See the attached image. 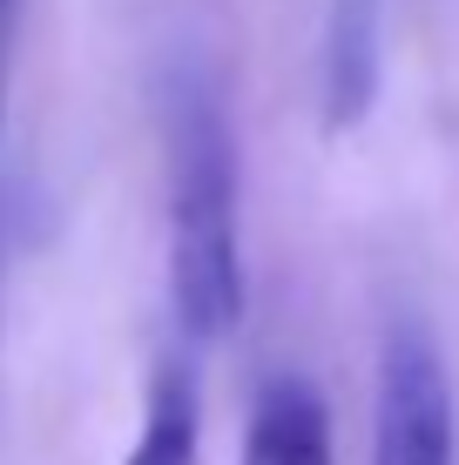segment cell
I'll return each instance as SVG.
<instances>
[{"label": "cell", "instance_id": "cell-4", "mask_svg": "<svg viewBox=\"0 0 459 465\" xmlns=\"http://www.w3.org/2000/svg\"><path fill=\"white\" fill-rule=\"evenodd\" d=\"M244 465H331V405L311 378L277 371L250 405Z\"/></svg>", "mask_w": 459, "mask_h": 465}, {"label": "cell", "instance_id": "cell-1", "mask_svg": "<svg viewBox=\"0 0 459 465\" xmlns=\"http://www.w3.org/2000/svg\"><path fill=\"white\" fill-rule=\"evenodd\" d=\"M163 122H169V311L189 338L216 344L244 324L236 135L216 82L196 68L176 74Z\"/></svg>", "mask_w": 459, "mask_h": 465}, {"label": "cell", "instance_id": "cell-6", "mask_svg": "<svg viewBox=\"0 0 459 465\" xmlns=\"http://www.w3.org/2000/svg\"><path fill=\"white\" fill-rule=\"evenodd\" d=\"M0 21H14V0H0Z\"/></svg>", "mask_w": 459, "mask_h": 465}, {"label": "cell", "instance_id": "cell-5", "mask_svg": "<svg viewBox=\"0 0 459 465\" xmlns=\"http://www.w3.org/2000/svg\"><path fill=\"white\" fill-rule=\"evenodd\" d=\"M196 439H203L196 371L163 358L149 378V405H142V431L129 445V465H196Z\"/></svg>", "mask_w": 459, "mask_h": 465}, {"label": "cell", "instance_id": "cell-3", "mask_svg": "<svg viewBox=\"0 0 459 465\" xmlns=\"http://www.w3.org/2000/svg\"><path fill=\"white\" fill-rule=\"evenodd\" d=\"M378 74H385V0H331L324 54H318L324 135H344L372 115Z\"/></svg>", "mask_w": 459, "mask_h": 465}, {"label": "cell", "instance_id": "cell-2", "mask_svg": "<svg viewBox=\"0 0 459 465\" xmlns=\"http://www.w3.org/2000/svg\"><path fill=\"white\" fill-rule=\"evenodd\" d=\"M372 465H459L453 378L433 331L399 317L378 344V405H372Z\"/></svg>", "mask_w": 459, "mask_h": 465}]
</instances>
